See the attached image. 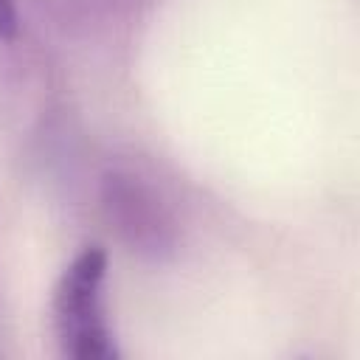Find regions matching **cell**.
Wrapping results in <instances>:
<instances>
[{"label": "cell", "instance_id": "2", "mask_svg": "<svg viewBox=\"0 0 360 360\" xmlns=\"http://www.w3.org/2000/svg\"><path fill=\"white\" fill-rule=\"evenodd\" d=\"M101 208L127 248L146 259H166L177 248V217L166 191L146 172L115 163L101 177Z\"/></svg>", "mask_w": 360, "mask_h": 360}, {"label": "cell", "instance_id": "3", "mask_svg": "<svg viewBox=\"0 0 360 360\" xmlns=\"http://www.w3.org/2000/svg\"><path fill=\"white\" fill-rule=\"evenodd\" d=\"M20 31V11L17 0H0V39L11 42Z\"/></svg>", "mask_w": 360, "mask_h": 360}, {"label": "cell", "instance_id": "1", "mask_svg": "<svg viewBox=\"0 0 360 360\" xmlns=\"http://www.w3.org/2000/svg\"><path fill=\"white\" fill-rule=\"evenodd\" d=\"M107 253L79 250L59 273L51 295V323L59 352L73 360H115L118 343L107 315Z\"/></svg>", "mask_w": 360, "mask_h": 360}]
</instances>
